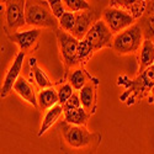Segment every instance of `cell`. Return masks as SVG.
<instances>
[{"instance_id":"cell-1","label":"cell","mask_w":154,"mask_h":154,"mask_svg":"<svg viewBox=\"0 0 154 154\" xmlns=\"http://www.w3.org/2000/svg\"><path fill=\"white\" fill-rule=\"evenodd\" d=\"M143 32L139 25H132L131 27L117 33L112 41V48L119 54H130L139 49L143 45Z\"/></svg>"},{"instance_id":"cell-2","label":"cell","mask_w":154,"mask_h":154,"mask_svg":"<svg viewBox=\"0 0 154 154\" xmlns=\"http://www.w3.org/2000/svg\"><path fill=\"white\" fill-rule=\"evenodd\" d=\"M26 23L38 27H56L57 19L45 5L27 4L26 5Z\"/></svg>"},{"instance_id":"cell-3","label":"cell","mask_w":154,"mask_h":154,"mask_svg":"<svg viewBox=\"0 0 154 154\" xmlns=\"http://www.w3.org/2000/svg\"><path fill=\"white\" fill-rule=\"evenodd\" d=\"M134 17L127 11L117 8H107L104 11V21L111 32H122L132 26Z\"/></svg>"},{"instance_id":"cell-4","label":"cell","mask_w":154,"mask_h":154,"mask_svg":"<svg viewBox=\"0 0 154 154\" xmlns=\"http://www.w3.org/2000/svg\"><path fill=\"white\" fill-rule=\"evenodd\" d=\"M85 40L91 45L94 51L101 49L104 47L111 46V40H112V32L107 27L105 21H96L94 25H91L90 30L88 31Z\"/></svg>"},{"instance_id":"cell-5","label":"cell","mask_w":154,"mask_h":154,"mask_svg":"<svg viewBox=\"0 0 154 154\" xmlns=\"http://www.w3.org/2000/svg\"><path fill=\"white\" fill-rule=\"evenodd\" d=\"M62 132L66 142L70 147L82 148V147H86L91 142V134L80 126L64 123L62 125Z\"/></svg>"},{"instance_id":"cell-6","label":"cell","mask_w":154,"mask_h":154,"mask_svg":"<svg viewBox=\"0 0 154 154\" xmlns=\"http://www.w3.org/2000/svg\"><path fill=\"white\" fill-rule=\"evenodd\" d=\"M57 38L64 62L68 66H75L79 62L78 58H76V49H78V45L80 41H78L72 35L63 31H57Z\"/></svg>"},{"instance_id":"cell-7","label":"cell","mask_w":154,"mask_h":154,"mask_svg":"<svg viewBox=\"0 0 154 154\" xmlns=\"http://www.w3.org/2000/svg\"><path fill=\"white\" fill-rule=\"evenodd\" d=\"M6 23L10 30H16L26 23L25 2H6Z\"/></svg>"},{"instance_id":"cell-8","label":"cell","mask_w":154,"mask_h":154,"mask_svg":"<svg viewBox=\"0 0 154 154\" xmlns=\"http://www.w3.org/2000/svg\"><path fill=\"white\" fill-rule=\"evenodd\" d=\"M23 59H25V53L20 52L15 60L12 62V66L10 67V69L8 70L6 75H5V79L2 86V97H6L9 95V93L14 89L15 83L19 80L20 78V72L22 69V64H23Z\"/></svg>"},{"instance_id":"cell-9","label":"cell","mask_w":154,"mask_h":154,"mask_svg":"<svg viewBox=\"0 0 154 154\" xmlns=\"http://www.w3.org/2000/svg\"><path fill=\"white\" fill-rule=\"evenodd\" d=\"M40 35H41L40 29H32L27 31H22V32H16L11 36V38L20 47L21 52H23V51L32 47V45L38 40Z\"/></svg>"},{"instance_id":"cell-10","label":"cell","mask_w":154,"mask_h":154,"mask_svg":"<svg viewBox=\"0 0 154 154\" xmlns=\"http://www.w3.org/2000/svg\"><path fill=\"white\" fill-rule=\"evenodd\" d=\"M93 20V14L90 12H82L76 16V22L75 26L72 31V36L75 37L78 41H82L85 38L88 31L90 30V22Z\"/></svg>"},{"instance_id":"cell-11","label":"cell","mask_w":154,"mask_h":154,"mask_svg":"<svg viewBox=\"0 0 154 154\" xmlns=\"http://www.w3.org/2000/svg\"><path fill=\"white\" fill-rule=\"evenodd\" d=\"M14 90L15 93L21 96L22 99H25L27 102H30L31 105L33 106H37L38 104V99H36V94H35V90H33V88L32 85L25 79L22 78V76H20L19 80L15 83L14 85Z\"/></svg>"},{"instance_id":"cell-12","label":"cell","mask_w":154,"mask_h":154,"mask_svg":"<svg viewBox=\"0 0 154 154\" xmlns=\"http://www.w3.org/2000/svg\"><path fill=\"white\" fill-rule=\"evenodd\" d=\"M154 64V43L150 40L143 41L139 54V72L143 73Z\"/></svg>"},{"instance_id":"cell-13","label":"cell","mask_w":154,"mask_h":154,"mask_svg":"<svg viewBox=\"0 0 154 154\" xmlns=\"http://www.w3.org/2000/svg\"><path fill=\"white\" fill-rule=\"evenodd\" d=\"M62 113H64V109L60 105H56L52 109H49L46 112L45 117H43V121H42V125H41V128H40V132H38V136L41 137L42 134H45L49 128L57 122V120L62 116Z\"/></svg>"},{"instance_id":"cell-14","label":"cell","mask_w":154,"mask_h":154,"mask_svg":"<svg viewBox=\"0 0 154 154\" xmlns=\"http://www.w3.org/2000/svg\"><path fill=\"white\" fill-rule=\"evenodd\" d=\"M57 102H59L58 97V91H56L53 88H48L45 90H41V93L38 94V105L42 110H49L53 106L57 105Z\"/></svg>"},{"instance_id":"cell-15","label":"cell","mask_w":154,"mask_h":154,"mask_svg":"<svg viewBox=\"0 0 154 154\" xmlns=\"http://www.w3.org/2000/svg\"><path fill=\"white\" fill-rule=\"evenodd\" d=\"M80 97V102L82 106L84 107L85 111L91 112V110L94 109V102H95V88L91 83H88L79 94Z\"/></svg>"},{"instance_id":"cell-16","label":"cell","mask_w":154,"mask_h":154,"mask_svg":"<svg viewBox=\"0 0 154 154\" xmlns=\"http://www.w3.org/2000/svg\"><path fill=\"white\" fill-rule=\"evenodd\" d=\"M64 116H66V122L69 125H74V126H82L86 122V120L89 119L88 112L84 110V107H79V109H74V110H69V111H64Z\"/></svg>"},{"instance_id":"cell-17","label":"cell","mask_w":154,"mask_h":154,"mask_svg":"<svg viewBox=\"0 0 154 154\" xmlns=\"http://www.w3.org/2000/svg\"><path fill=\"white\" fill-rule=\"evenodd\" d=\"M30 66L32 67V73H33V76H35V80H36L37 85L40 86L42 90L51 88V85H52V84H51L48 76H47L46 73L36 64V59H35V58H31V59H30Z\"/></svg>"},{"instance_id":"cell-18","label":"cell","mask_w":154,"mask_h":154,"mask_svg":"<svg viewBox=\"0 0 154 154\" xmlns=\"http://www.w3.org/2000/svg\"><path fill=\"white\" fill-rule=\"evenodd\" d=\"M69 84L73 86V89L82 90L86 85V75H85L84 70H82V69L73 70L69 75Z\"/></svg>"},{"instance_id":"cell-19","label":"cell","mask_w":154,"mask_h":154,"mask_svg":"<svg viewBox=\"0 0 154 154\" xmlns=\"http://www.w3.org/2000/svg\"><path fill=\"white\" fill-rule=\"evenodd\" d=\"M59 26L63 29V31L66 32H72L74 26H75V22H76V15L74 12H69L67 11L66 14H64L59 20Z\"/></svg>"},{"instance_id":"cell-20","label":"cell","mask_w":154,"mask_h":154,"mask_svg":"<svg viewBox=\"0 0 154 154\" xmlns=\"http://www.w3.org/2000/svg\"><path fill=\"white\" fill-rule=\"evenodd\" d=\"M64 6L69 12H76V11H84V10H89L90 5L85 0H66Z\"/></svg>"},{"instance_id":"cell-21","label":"cell","mask_w":154,"mask_h":154,"mask_svg":"<svg viewBox=\"0 0 154 154\" xmlns=\"http://www.w3.org/2000/svg\"><path fill=\"white\" fill-rule=\"evenodd\" d=\"M138 80L140 82V86L142 88L149 89V88L154 86V64L152 67L147 68L142 74H140Z\"/></svg>"},{"instance_id":"cell-22","label":"cell","mask_w":154,"mask_h":154,"mask_svg":"<svg viewBox=\"0 0 154 154\" xmlns=\"http://www.w3.org/2000/svg\"><path fill=\"white\" fill-rule=\"evenodd\" d=\"M93 52H94V49H93L91 45L84 38V40H82L79 42V45H78V49H76V58H78V60L80 62L83 59H86Z\"/></svg>"},{"instance_id":"cell-23","label":"cell","mask_w":154,"mask_h":154,"mask_svg":"<svg viewBox=\"0 0 154 154\" xmlns=\"http://www.w3.org/2000/svg\"><path fill=\"white\" fill-rule=\"evenodd\" d=\"M142 21L143 22H142V26H140L142 32L147 37V40L152 41V38H154V16L153 15H148Z\"/></svg>"},{"instance_id":"cell-24","label":"cell","mask_w":154,"mask_h":154,"mask_svg":"<svg viewBox=\"0 0 154 154\" xmlns=\"http://www.w3.org/2000/svg\"><path fill=\"white\" fill-rule=\"evenodd\" d=\"M49 8H51V11H52V14L56 16V19H60L64 14H66V6H64V3L60 2V0H49L47 2Z\"/></svg>"},{"instance_id":"cell-25","label":"cell","mask_w":154,"mask_h":154,"mask_svg":"<svg viewBox=\"0 0 154 154\" xmlns=\"http://www.w3.org/2000/svg\"><path fill=\"white\" fill-rule=\"evenodd\" d=\"M74 95L73 93V86L70 84H64L59 88L58 90V97H59V102L62 104V106L66 104V102Z\"/></svg>"},{"instance_id":"cell-26","label":"cell","mask_w":154,"mask_h":154,"mask_svg":"<svg viewBox=\"0 0 154 154\" xmlns=\"http://www.w3.org/2000/svg\"><path fill=\"white\" fill-rule=\"evenodd\" d=\"M82 107V102H80V97L78 95H73L66 104L63 105V109L64 111H69V110H74V109H79Z\"/></svg>"},{"instance_id":"cell-27","label":"cell","mask_w":154,"mask_h":154,"mask_svg":"<svg viewBox=\"0 0 154 154\" xmlns=\"http://www.w3.org/2000/svg\"><path fill=\"white\" fill-rule=\"evenodd\" d=\"M150 15L154 16V2L150 4Z\"/></svg>"},{"instance_id":"cell-28","label":"cell","mask_w":154,"mask_h":154,"mask_svg":"<svg viewBox=\"0 0 154 154\" xmlns=\"http://www.w3.org/2000/svg\"><path fill=\"white\" fill-rule=\"evenodd\" d=\"M152 91H153V95H154V86H153V90Z\"/></svg>"}]
</instances>
